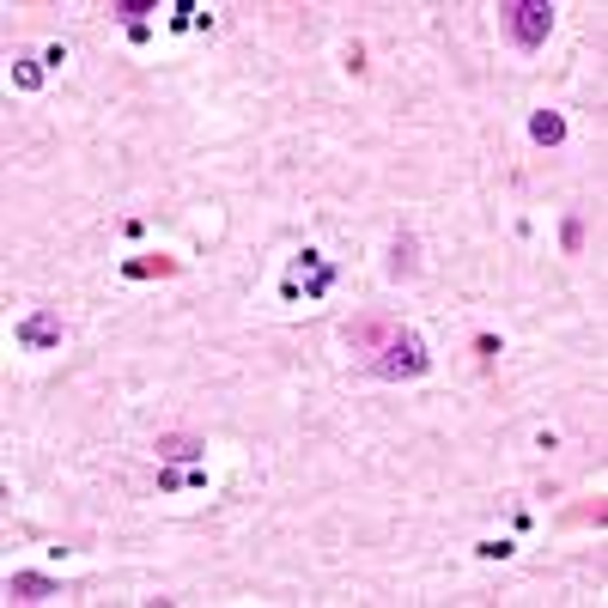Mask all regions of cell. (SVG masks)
Returning <instances> with one entry per match:
<instances>
[{
    "mask_svg": "<svg viewBox=\"0 0 608 608\" xmlns=\"http://www.w3.org/2000/svg\"><path fill=\"white\" fill-rule=\"evenodd\" d=\"M432 371V347H426V335H414L408 323H402V335L371 359V377H384V384H414V377H426Z\"/></svg>",
    "mask_w": 608,
    "mask_h": 608,
    "instance_id": "cell-1",
    "label": "cell"
},
{
    "mask_svg": "<svg viewBox=\"0 0 608 608\" xmlns=\"http://www.w3.org/2000/svg\"><path fill=\"white\" fill-rule=\"evenodd\" d=\"M329 286H335V262L323 250H298L286 280H280V298L286 304H317V298H329Z\"/></svg>",
    "mask_w": 608,
    "mask_h": 608,
    "instance_id": "cell-2",
    "label": "cell"
},
{
    "mask_svg": "<svg viewBox=\"0 0 608 608\" xmlns=\"http://www.w3.org/2000/svg\"><path fill=\"white\" fill-rule=\"evenodd\" d=\"M499 19H505V31H511L517 49H542L548 31H554V7H548V0H505Z\"/></svg>",
    "mask_w": 608,
    "mask_h": 608,
    "instance_id": "cell-3",
    "label": "cell"
},
{
    "mask_svg": "<svg viewBox=\"0 0 608 608\" xmlns=\"http://www.w3.org/2000/svg\"><path fill=\"white\" fill-rule=\"evenodd\" d=\"M396 335H402V317H353V323L341 329V341H347V347H353L365 365H371L377 353H384Z\"/></svg>",
    "mask_w": 608,
    "mask_h": 608,
    "instance_id": "cell-4",
    "label": "cell"
},
{
    "mask_svg": "<svg viewBox=\"0 0 608 608\" xmlns=\"http://www.w3.org/2000/svg\"><path fill=\"white\" fill-rule=\"evenodd\" d=\"M19 347H25V353H49V347H61V317H55V311H31V317L19 323Z\"/></svg>",
    "mask_w": 608,
    "mask_h": 608,
    "instance_id": "cell-5",
    "label": "cell"
},
{
    "mask_svg": "<svg viewBox=\"0 0 608 608\" xmlns=\"http://www.w3.org/2000/svg\"><path fill=\"white\" fill-rule=\"evenodd\" d=\"M159 463H201L207 456V438H195V432H159Z\"/></svg>",
    "mask_w": 608,
    "mask_h": 608,
    "instance_id": "cell-6",
    "label": "cell"
},
{
    "mask_svg": "<svg viewBox=\"0 0 608 608\" xmlns=\"http://www.w3.org/2000/svg\"><path fill=\"white\" fill-rule=\"evenodd\" d=\"M49 596H55V584L43 572H13L7 578V602H49Z\"/></svg>",
    "mask_w": 608,
    "mask_h": 608,
    "instance_id": "cell-7",
    "label": "cell"
},
{
    "mask_svg": "<svg viewBox=\"0 0 608 608\" xmlns=\"http://www.w3.org/2000/svg\"><path fill=\"white\" fill-rule=\"evenodd\" d=\"M414 274H420V238L402 232V238L390 244V280H414Z\"/></svg>",
    "mask_w": 608,
    "mask_h": 608,
    "instance_id": "cell-8",
    "label": "cell"
},
{
    "mask_svg": "<svg viewBox=\"0 0 608 608\" xmlns=\"http://www.w3.org/2000/svg\"><path fill=\"white\" fill-rule=\"evenodd\" d=\"M159 487H165V493H201V487H207V469H195V463H189V469H183V463H165V469H159Z\"/></svg>",
    "mask_w": 608,
    "mask_h": 608,
    "instance_id": "cell-9",
    "label": "cell"
},
{
    "mask_svg": "<svg viewBox=\"0 0 608 608\" xmlns=\"http://www.w3.org/2000/svg\"><path fill=\"white\" fill-rule=\"evenodd\" d=\"M110 13H116V25L128 31V43H146V37H152L146 13H159V7H140V0H122V7H110Z\"/></svg>",
    "mask_w": 608,
    "mask_h": 608,
    "instance_id": "cell-10",
    "label": "cell"
},
{
    "mask_svg": "<svg viewBox=\"0 0 608 608\" xmlns=\"http://www.w3.org/2000/svg\"><path fill=\"white\" fill-rule=\"evenodd\" d=\"M529 140H536V146H560L566 140V116L560 110H536V116H529Z\"/></svg>",
    "mask_w": 608,
    "mask_h": 608,
    "instance_id": "cell-11",
    "label": "cell"
},
{
    "mask_svg": "<svg viewBox=\"0 0 608 608\" xmlns=\"http://www.w3.org/2000/svg\"><path fill=\"white\" fill-rule=\"evenodd\" d=\"M183 262L177 256H134V262H122V274L128 280H152V274H177Z\"/></svg>",
    "mask_w": 608,
    "mask_h": 608,
    "instance_id": "cell-12",
    "label": "cell"
},
{
    "mask_svg": "<svg viewBox=\"0 0 608 608\" xmlns=\"http://www.w3.org/2000/svg\"><path fill=\"white\" fill-rule=\"evenodd\" d=\"M13 86L19 92H37L43 86V55H13Z\"/></svg>",
    "mask_w": 608,
    "mask_h": 608,
    "instance_id": "cell-13",
    "label": "cell"
},
{
    "mask_svg": "<svg viewBox=\"0 0 608 608\" xmlns=\"http://www.w3.org/2000/svg\"><path fill=\"white\" fill-rule=\"evenodd\" d=\"M475 554H481V560H511V554H517V548H511V542H481V548H475Z\"/></svg>",
    "mask_w": 608,
    "mask_h": 608,
    "instance_id": "cell-14",
    "label": "cell"
},
{
    "mask_svg": "<svg viewBox=\"0 0 608 608\" xmlns=\"http://www.w3.org/2000/svg\"><path fill=\"white\" fill-rule=\"evenodd\" d=\"M578 244H584V219L572 213V219H566V250H578Z\"/></svg>",
    "mask_w": 608,
    "mask_h": 608,
    "instance_id": "cell-15",
    "label": "cell"
}]
</instances>
